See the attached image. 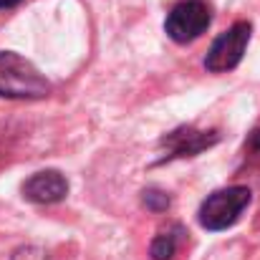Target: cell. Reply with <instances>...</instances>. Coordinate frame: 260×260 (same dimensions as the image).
Returning a JSON list of instances; mask_svg holds the SVG:
<instances>
[{"mask_svg": "<svg viewBox=\"0 0 260 260\" xmlns=\"http://www.w3.org/2000/svg\"><path fill=\"white\" fill-rule=\"evenodd\" d=\"M23 0H0V10H8V8H15V5H20Z\"/></svg>", "mask_w": 260, "mask_h": 260, "instance_id": "8fae6325", "label": "cell"}, {"mask_svg": "<svg viewBox=\"0 0 260 260\" xmlns=\"http://www.w3.org/2000/svg\"><path fill=\"white\" fill-rule=\"evenodd\" d=\"M220 142V132L217 129H194V126H177L174 132L165 134L159 139V147L165 149V157L159 159V165L172 162V159H184V157H194L210 147H215Z\"/></svg>", "mask_w": 260, "mask_h": 260, "instance_id": "5b68a950", "label": "cell"}, {"mask_svg": "<svg viewBox=\"0 0 260 260\" xmlns=\"http://www.w3.org/2000/svg\"><path fill=\"white\" fill-rule=\"evenodd\" d=\"M51 93L46 76L23 56L0 51V96L3 99H43Z\"/></svg>", "mask_w": 260, "mask_h": 260, "instance_id": "6da1fadb", "label": "cell"}, {"mask_svg": "<svg viewBox=\"0 0 260 260\" xmlns=\"http://www.w3.org/2000/svg\"><path fill=\"white\" fill-rule=\"evenodd\" d=\"M182 235H184L182 225H172V228L162 230V233L152 240V245H149L152 260H172L174 255H177V250H179Z\"/></svg>", "mask_w": 260, "mask_h": 260, "instance_id": "52a82bcc", "label": "cell"}, {"mask_svg": "<svg viewBox=\"0 0 260 260\" xmlns=\"http://www.w3.org/2000/svg\"><path fill=\"white\" fill-rule=\"evenodd\" d=\"M10 260H48V255L38 245H25V248H18Z\"/></svg>", "mask_w": 260, "mask_h": 260, "instance_id": "30bf717a", "label": "cell"}, {"mask_svg": "<svg viewBox=\"0 0 260 260\" xmlns=\"http://www.w3.org/2000/svg\"><path fill=\"white\" fill-rule=\"evenodd\" d=\"M250 200H253V192L248 187H243V184L217 189V192L207 194V200L200 205L197 220L210 233L228 230V228H233L240 220V215L248 210Z\"/></svg>", "mask_w": 260, "mask_h": 260, "instance_id": "7a4b0ae2", "label": "cell"}, {"mask_svg": "<svg viewBox=\"0 0 260 260\" xmlns=\"http://www.w3.org/2000/svg\"><path fill=\"white\" fill-rule=\"evenodd\" d=\"M170 194L165 192V189H159V187H147L144 192H142V205L149 210V212H165L167 207H170Z\"/></svg>", "mask_w": 260, "mask_h": 260, "instance_id": "ba28073f", "label": "cell"}, {"mask_svg": "<svg viewBox=\"0 0 260 260\" xmlns=\"http://www.w3.org/2000/svg\"><path fill=\"white\" fill-rule=\"evenodd\" d=\"M250 33H253V25L248 20L233 23L225 33H220L212 41V46L205 56V69L210 74H228V71L238 69V63L243 61L245 48L250 43Z\"/></svg>", "mask_w": 260, "mask_h": 260, "instance_id": "3957f363", "label": "cell"}, {"mask_svg": "<svg viewBox=\"0 0 260 260\" xmlns=\"http://www.w3.org/2000/svg\"><path fill=\"white\" fill-rule=\"evenodd\" d=\"M245 157L250 165H260V129H253L245 142Z\"/></svg>", "mask_w": 260, "mask_h": 260, "instance_id": "9c48e42d", "label": "cell"}, {"mask_svg": "<svg viewBox=\"0 0 260 260\" xmlns=\"http://www.w3.org/2000/svg\"><path fill=\"white\" fill-rule=\"evenodd\" d=\"M212 23V8L207 0H182L177 3L167 20H165V30L174 43H192L197 41Z\"/></svg>", "mask_w": 260, "mask_h": 260, "instance_id": "277c9868", "label": "cell"}, {"mask_svg": "<svg viewBox=\"0 0 260 260\" xmlns=\"http://www.w3.org/2000/svg\"><path fill=\"white\" fill-rule=\"evenodd\" d=\"M66 194H69V179L58 170L36 172L23 184V197L36 205H53V202L66 200Z\"/></svg>", "mask_w": 260, "mask_h": 260, "instance_id": "8992f818", "label": "cell"}]
</instances>
